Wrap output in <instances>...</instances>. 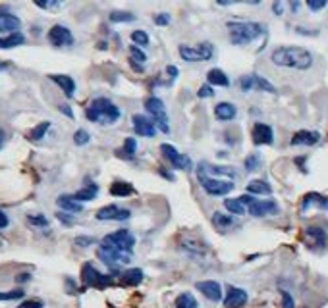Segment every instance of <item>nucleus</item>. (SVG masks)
<instances>
[{"mask_svg":"<svg viewBox=\"0 0 328 308\" xmlns=\"http://www.w3.org/2000/svg\"><path fill=\"white\" fill-rule=\"evenodd\" d=\"M270 60L282 68L291 70H309L313 66V54L303 47H278Z\"/></svg>","mask_w":328,"mask_h":308,"instance_id":"nucleus-1","label":"nucleus"},{"mask_svg":"<svg viewBox=\"0 0 328 308\" xmlns=\"http://www.w3.org/2000/svg\"><path fill=\"white\" fill-rule=\"evenodd\" d=\"M85 116H87L89 122L95 123H116L120 120L122 112L112 100L101 97V99H95L89 104V108L85 110Z\"/></svg>","mask_w":328,"mask_h":308,"instance_id":"nucleus-2","label":"nucleus"},{"mask_svg":"<svg viewBox=\"0 0 328 308\" xmlns=\"http://www.w3.org/2000/svg\"><path fill=\"white\" fill-rule=\"evenodd\" d=\"M230 29V41L234 45H249L251 41L261 37L265 33V25L255 24V22H238V24H228Z\"/></svg>","mask_w":328,"mask_h":308,"instance_id":"nucleus-3","label":"nucleus"},{"mask_svg":"<svg viewBox=\"0 0 328 308\" xmlns=\"http://www.w3.org/2000/svg\"><path fill=\"white\" fill-rule=\"evenodd\" d=\"M101 245L116 248V250L126 252V254H131L133 245H135V237H133V233H129V229H118L114 233L106 235L101 241Z\"/></svg>","mask_w":328,"mask_h":308,"instance_id":"nucleus-4","label":"nucleus"},{"mask_svg":"<svg viewBox=\"0 0 328 308\" xmlns=\"http://www.w3.org/2000/svg\"><path fill=\"white\" fill-rule=\"evenodd\" d=\"M215 54L213 45L211 43H201L199 47H188V45H182L180 47V56L186 62H205L211 60Z\"/></svg>","mask_w":328,"mask_h":308,"instance_id":"nucleus-5","label":"nucleus"},{"mask_svg":"<svg viewBox=\"0 0 328 308\" xmlns=\"http://www.w3.org/2000/svg\"><path fill=\"white\" fill-rule=\"evenodd\" d=\"M197 175H199V179H201L203 189H205L209 195H213V197H222V195H228V193L234 189V183H232V181L209 177V175H205L201 170L197 172Z\"/></svg>","mask_w":328,"mask_h":308,"instance_id":"nucleus-6","label":"nucleus"},{"mask_svg":"<svg viewBox=\"0 0 328 308\" xmlns=\"http://www.w3.org/2000/svg\"><path fill=\"white\" fill-rule=\"evenodd\" d=\"M81 279L87 287H97V289H104L112 283L110 275H104L99 270H95L93 264H89V262L83 264V268H81Z\"/></svg>","mask_w":328,"mask_h":308,"instance_id":"nucleus-7","label":"nucleus"},{"mask_svg":"<svg viewBox=\"0 0 328 308\" xmlns=\"http://www.w3.org/2000/svg\"><path fill=\"white\" fill-rule=\"evenodd\" d=\"M160 152H162L164 158L170 162L174 168H178V170H191V158L186 156V154H182L176 147H172L168 143H162L160 145Z\"/></svg>","mask_w":328,"mask_h":308,"instance_id":"nucleus-8","label":"nucleus"},{"mask_svg":"<svg viewBox=\"0 0 328 308\" xmlns=\"http://www.w3.org/2000/svg\"><path fill=\"white\" fill-rule=\"evenodd\" d=\"M145 110L152 116V120L158 123V127L162 129L164 133L168 131V116H166V108H164V102L156 97H151L145 102Z\"/></svg>","mask_w":328,"mask_h":308,"instance_id":"nucleus-9","label":"nucleus"},{"mask_svg":"<svg viewBox=\"0 0 328 308\" xmlns=\"http://www.w3.org/2000/svg\"><path fill=\"white\" fill-rule=\"evenodd\" d=\"M99 258H101L104 264H108V266H112V268H118L120 264H127V262H129V254L120 252V250L110 248V246L101 245L99 246Z\"/></svg>","mask_w":328,"mask_h":308,"instance_id":"nucleus-10","label":"nucleus"},{"mask_svg":"<svg viewBox=\"0 0 328 308\" xmlns=\"http://www.w3.org/2000/svg\"><path fill=\"white\" fill-rule=\"evenodd\" d=\"M49 41H51V45H54V47H70L74 43V35H72V31L68 27L54 25L51 31H49Z\"/></svg>","mask_w":328,"mask_h":308,"instance_id":"nucleus-11","label":"nucleus"},{"mask_svg":"<svg viewBox=\"0 0 328 308\" xmlns=\"http://www.w3.org/2000/svg\"><path fill=\"white\" fill-rule=\"evenodd\" d=\"M280 208L274 200H255L249 206V214L255 218H265V216H276Z\"/></svg>","mask_w":328,"mask_h":308,"instance_id":"nucleus-12","label":"nucleus"},{"mask_svg":"<svg viewBox=\"0 0 328 308\" xmlns=\"http://www.w3.org/2000/svg\"><path fill=\"white\" fill-rule=\"evenodd\" d=\"M129 216H131V212L129 210H122L118 208L116 204H108V206H104L97 212V220H102V222H106V220H118V222H124V220H129Z\"/></svg>","mask_w":328,"mask_h":308,"instance_id":"nucleus-13","label":"nucleus"},{"mask_svg":"<svg viewBox=\"0 0 328 308\" xmlns=\"http://www.w3.org/2000/svg\"><path fill=\"white\" fill-rule=\"evenodd\" d=\"M253 143L255 145H272L274 143V133L272 127L266 123H255L253 125Z\"/></svg>","mask_w":328,"mask_h":308,"instance_id":"nucleus-14","label":"nucleus"},{"mask_svg":"<svg viewBox=\"0 0 328 308\" xmlns=\"http://www.w3.org/2000/svg\"><path fill=\"white\" fill-rule=\"evenodd\" d=\"M247 302V293L243 289L238 287H228L226 289V298H224V306L226 308H241Z\"/></svg>","mask_w":328,"mask_h":308,"instance_id":"nucleus-15","label":"nucleus"},{"mask_svg":"<svg viewBox=\"0 0 328 308\" xmlns=\"http://www.w3.org/2000/svg\"><path fill=\"white\" fill-rule=\"evenodd\" d=\"M195 287H197V289H199L209 300H213V302H218V300L222 298V287L216 283V281L207 279V281H199Z\"/></svg>","mask_w":328,"mask_h":308,"instance_id":"nucleus-16","label":"nucleus"},{"mask_svg":"<svg viewBox=\"0 0 328 308\" xmlns=\"http://www.w3.org/2000/svg\"><path fill=\"white\" fill-rule=\"evenodd\" d=\"M133 129L135 133L141 137H154V125H152L151 120H147L145 116H133Z\"/></svg>","mask_w":328,"mask_h":308,"instance_id":"nucleus-17","label":"nucleus"},{"mask_svg":"<svg viewBox=\"0 0 328 308\" xmlns=\"http://www.w3.org/2000/svg\"><path fill=\"white\" fill-rule=\"evenodd\" d=\"M20 18H16L14 14H8L4 12V10H0V31H6V33H18V29H20Z\"/></svg>","mask_w":328,"mask_h":308,"instance_id":"nucleus-18","label":"nucleus"},{"mask_svg":"<svg viewBox=\"0 0 328 308\" xmlns=\"http://www.w3.org/2000/svg\"><path fill=\"white\" fill-rule=\"evenodd\" d=\"M51 79L54 83H58L60 89L64 91V95L68 97V99H72L74 95H76V81L70 77V75H62V74H54L51 75Z\"/></svg>","mask_w":328,"mask_h":308,"instance_id":"nucleus-19","label":"nucleus"},{"mask_svg":"<svg viewBox=\"0 0 328 308\" xmlns=\"http://www.w3.org/2000/svg\"><path fill=\"white\" fill-rule=\"evenodd\" d=\"M236 106L232 104V102H220V104H216L215 106V116L216 120H220V122H230V120H234L236 118Z\"/></svg>","mask_w":328,"mask_h":308,"instance_id":"nucleus-20","label":"nucleus"},{"mask_svg":"<svg viewBox=\"0 0 328 308\" xmlns=\"http://www.w3.org/2000/svg\"><path fill=\"white\" fill-rule=\"evenodd\" d=\"M320 141V135L316 133V131H297L295 135L291 137V145H307V147H311V145H316Z\"/></svg>","mask_w":328,"mask_h":308,"instance_id":"nucleus-21","label":"nucleus"},{"mask_svg":"<svg viewBox=\"0 0 328 308\" xmlns=\"http://www.w3.org/2000/svg\"><path fill=\"white\" fill-rule=\"evenodd\" d=\"M97 193H99V185L89 183L87 187H83L81 191H77L76 195H72V197H74V200H77V202H89V200H93V198L97 197Z\"/></svg>","mask_w":328,"mask_h":308,"instance_id":"nucleus-22","label":"nucleus"},{"mask_svg":"<svg viewBox=\"0 0 328 308\" xmlns=\"http://www.w3.org/2000/svg\"><path fill=\"white\" fill-rule=\"evenodd\" d=\"M311 206H318V208L328 210V198L320 197V195H316V193H309L307 197L303 198L301 208H303V210H309Z\"/></svg>","mask_w":328,"mask_h":308,"instance_id":"nucleus-23","label":"nucleus"},{"mask_svg":"<svg viewBox=\"0 0 328 308\" xmlns=\"http://www.w3.org/2000/svg\"><path fill=\"white\" fill-rule=\"evenodd\" d=\"M247 193H251V195H270L272 187L263 179H253V181L247 183Z\"/></svg>","mask_w":328,"mask_h":308,"instance_id":"nucleus-24","label":"nucleus"},{"mask_svg":"<svg viewBox=\"0 0 328 308\" xmlns=\"http://www.w3.org/2000/svg\"><path fill=\"white\" fill-rule=\"evenodd\" d=\"M26 43V37L18 31V33H12V35H6V37L0 39V49L8 50V49H16V47H20V45H24Z\"/></svg>","mask_w":328,"mask_h":308,"instance_id":"nucleus-25","label":"nucleus"},{"mask_svg":"<svg viewBox=\"0 0 328 308\" xmlns=\"http://www.w3.org/2000/svg\"><path fill=\"white\" fill-rule=\"evenodd\" d=\"M56 204L62 210H68V212H81L83 210L81 202L74 200V197H70V195H60L58 200H56Z\"/></svg>","mask_w":328,"mask_h":308,"instance_id":"nucleus-26","label":"nucleus"},{"mask_svg":"<svg viewBox=\"0 0 328 308\" xmlns=\"http://www.w3.org/2000/svg\"><path fill=\"white\" fill-rule=\"evenodd\" d=\"M143 281V271L139 270V268H131V270H127L122 273V283L124 285H129V287H135Z\"/></svg>","mask_w":328,"mask_h":308,"instance_id":"nucleus-27","label":"nucleus"},{"mask_svg":"<svg viewBox=\"0 0 328 308\" xmlns=\"http://www.w3.org/2000/svg\"><path fill=\"white\" fill-rule=\"evenodd\" d=\"M207 79H209V85H218V87H228L230 85V79L226 77V74L222 72V70H211L209 74H207Z\"/></svg>","mask_w":328,"mask_h":308,"instance_id":"nucleus-28","label":"nucleus"},{"mask_svg":"<svg viewBox=\"0 0 328 308\" xmlns=\"http://www.w3.org/2000/svg\"><path fill=\"white\" fill-rule=\"evenodd\" d=\"M110 193L114 197H127V195L133 193V187L126 183V181H114L112 187H110Z\"/></svg>","mask_w":328,"mask_h":308,"instance_id":"nucleus-29","label":"nucleus"},{"mask_svg":"<svg viewBox=\"0 0 328 308\" xmlns=\"http://www.w3.org/2000/svg\"><path fill=\"white\" fill-rule=\"evenodd\" d=\"M213 223H215L218 229H228V227L234 225V218H230L228 214H222V212H215Z\"/></svg>","mask_w":328,"mask_h":308,"instance_id":"nucleus-30","label":"nucleus"},{"mask_svg":"<svg viewBox=\"0 0 328 308\" xmlns=\"http://www.w3.org/2000/svg\"><path fill=\"white\" fill-rule=\"evenodd\" d=\"M251 79H253V87H257L259 91H266V93H276L274 85H272V83H268L265 77H261V75L253 74Z\"/></svg>","mask_w":328,"mask_h":308,"instance_id":"nucleus-31","label":"nucleus"},{"mask_svg":"<svg viewBox=\"0 0 328 308\" xmlns=\"http://www.w3.org/2000/svg\"><path fill=\"white\" fill-rule=\"evenodd\" d=\"M49 129H51V122H43V123H39L37 127H33V129L29 131V135H27V137H29L31 141H41Z\"/></svg>","mask_w":328,"mask_h":308,"instance_id":"nucleus-32","label":"nucleus"},{"mask_svg":"<svg viewBox=\"0 0 328 308\" xmlns=\"http://www.w3.org/2000/svg\"><path fill=\"white\" fill-rule=\"evenodd\" d=\"M176 308H197V300L191 293H182L176 298Z\"/></svg>","mask_w":328,"mask_h":308,"instance_id":"nucleus-33","label":"nucleus"},{"mask_svg":"<svg viewBox=\"0 0 328 308\" xmlns=\"http://www.w3.org/2000/svg\"><path fill=\"white\" fill-rule=\"evenodd\" d=\"M224 206H226V210L230 214H238V216L245 214V208H243V204L240 202V198H226L224 200Z\"/></svg>","mask_w":328,"mask_h":308,"instance_id":"nucleus-34","label":"nucleus"},{"mask_svg":"<svg viewBox=\"0 0 328 308\" xmlns=\"http://www.w3.org/2000/svg\"><path fill=\"white\" fill-rule=\"evenodd\" d=\"M135 16L129 12H112L110 14V22L114 24H124V22H133Z\"/></svg>","mask_w":328,"mask_h":308,"instance_id":"nucleus-35","label":"nucleus"},{"mask_svg":"<svg viewBox=\"0 0 328 308\" xmlns=\"http://www.w3.org/2000/svg\"><path fill=\"white\" fill-rule=\"evenodd\" d=\"M259 168H261V156L259 154H251V156L245 158V170L247 172H255Z\"/></svg>","mask_w":328,"mask_h":308,"instance_id":"nucleus-36","label":"nucleus"},{"mask_svg":"<svg viewBox=\"0 0 328 308\" xmlns=\"http://www.w3.org/2000/svg\"><path fill=\"white\" fill-rule=\"evenodd\" d=\"M131 41L135 45H139V47H145V45H149V35L145 31H133L131 33Z\"/></svg>","mask_w":328,"mask_h":308,"instance_id":"nucleus-37","label":"nucleus"},{"mask_svg":"<svg viewBox=\"0 0 328 308\" xmlns=\"http://www.w3.org/2000/svg\"><path fill=\"white\" fill-rule=\"evenodd\" d=\"M89 141H91V137H89L87 131H85V129H77L76 135H74V143L81 147V145H87Z\"/></svg>","mask_w":328,"mask_h":308,"instance_id":"nucleus-38","label":"nucleus"},{"mask_svg":"<svg viewBox=\"0 0 328 308\" xmlns=\"http://www.w3.org/2000/svg\"><path fill=\"white\" fill-rule=\"evenodd\" d=\"M135 150H137V143H135V139H133V137H127L126 143H124V150H122V152H126L127 156H133Z\"/></svg>","mask_w":328,"mask_h":308,"instance_id":"nucleus-39","label":"nucleus"},{"mask_svg":"<svg viewBox=\"0 0 328 308\" xmlns=\"http://www.w3.org/2000/svg\"><path fill=\"white\" fill-rule=\"evenodd\" d=\"M24 291L16 289V291H8V293H0V300H16V298H24Z\"/></svg>","mask_w":328,"mask_h":308,"instance_id":"nucleus-40","label":"nucleus"},{"mask_svg":"<svg viewBox=\"0 0 328 308\" xmlns=\"http://www.w3.org/2000/svg\"><path fill=\"white\" fill-rule=\"evenodd\" d=\"M129 54H131V60L133 62H139V64H143V62H147V56H145V52H141V50L133 45V47H129Z\"/></svg>","mask_w":328,"mask_h":308,"instance_id":"nucleus-41","label":"nucleus"},{"mask_svg":"<svg viewBox=\"0 0 328 308\" xmlns=\"http://www.w3.org/2000/svg\"><path fill=\"white\" fill-rule=\"evenodd\" d=\"M27 220H29V223L39 225V227H47V225H49V220H47L45 216H41V214H37V216H29Z\"/></svg>","mask_w":328,"mask_h":308,"instance_id":"nucleus-42","label":"nucleus"},{"mask_svg":"<svg viewBox=\"0 0 328 308\" xmlns=\"http://www.w3.org/2000/svg\"><path fill=\"white\" fill-rule=\"evenodd\" d=\"M295 306V302H293V298L288 291H282V308H293Z\"/></svg>","mask_w":328,"mask_h":308,"instance_id":"nucleus-43","label":"nucleus"},{"mask_svg":"<svg viewBox=\"0 0 328 308\" xmlns=\"http://www.w3.org/2000/svg\"><path fill=\"white\" fill-rule=\"evenodd\" d=\"M197 95H199V99H205V97L211 99V97H215V91H213V87L211 85H203Z\"/></svg>","mask_w":328,"mask_h":308,"instance_id":"nucleus-44","label":"nucleus"},{"mask_svg":"<svg viewBox=\"0 0 328 308\" xmlns=\"http://www.w3.org/2000/svg\"><path fill=\"white\" fill-rule=\"evenodd\" d=\"M307 233L313 235V237L316 239V243H324V233H322L318 227H309V229H307Z\"/></svg>","mask_w":328,"mask_h":308,"instance_id":"nucleus-45","label":"nucleus"},{"mask_svg":"<svg viewBox=\"0 0 328 308\" xmlns=\"http://www.w3.org/2000/svg\"><path fill=\"white\" fill-rule=\"evenodd\" d=\"M307 6H309L313 12H316V10L326 8V2H324V0H309V2H307Z\"/></svg>","mask_w":328,"mask_h":308,"instance_id":"nucleus-46","label":"nucleus"},{"mask_svg":"<svg viewBox=\"0 0 328 308\" xmlns=\"http://www.w3.org/2000/svg\"><path fill=\"white\" fill-rule=\"evenodd\" d=\"M43 300H37V298H33V300H26V302H22L18 308H43Z\"/></svg>","mask_w":328,"mask_h":308,"instance_id":"nucleus-47","label":"nucleus"},{"mask_svg":"<svg viewBox=\"0 0 328 308\" xmlns=\"http://www.w3.org/2000/svg\"><path fill=\"white\" fill-rule=\"evenodd\" d=\"M154 24H156V25H168V24H170V16H168V14H158V16H154Z\"/></svg>","mask_w":328,"mask_h":308,"instance_id":"nucleus-48","label":"nucleus"},{"mask_svg":"<svg viewBox=\"0 0 328 308\" xmlns=\"http://www.w3.org/2000/svg\"><path fill=\"white\" fill-rule=\"evenodd\" d=\"M91 243H95L93 237H77L76 239V245H79V246H89Z\"/></svg>","mask_w":328,"mask_h":308,"instance_id":"nucleus-49","label":"nucleus"},{"mask_svg":"<svg viewBox=\"0 0 328 308\" xmlns=\"http://www.w3.org/2000/svg\"><path fill=\"white\" fill-rule=\"evenodd\" d=\"M56 218H58V220H60V222H62V223H66V225H72V223H74V218H70V216H66L64 212H58V214H56Z\"/></svg>","mask_w":328,"mask_h":308,"instance_id":"nucleus-50","label":"nucleus"},{"mask_svg":"<svg viewBox=\"0 0 328 308\" xmlns=\"http://www.w3.org/2000/svg\"><path fill=\"white\" fill-rule=\"evenodd\" d=\"M8 223H10V220H8V216L0 210V229H4V227H8Z\"/></svg>","mask_w":328,"mask_h":308,"instance_id":"nucleus-51","label":"nucleus"},{"mask_svg":"<svg viewBox=\"0 0 328 308\" xmlns=\"http://www.w3.org/2000/svg\"><path fill=\"white\" fill-rule=\"evenodd\" d=\"M240 202H241V204H249V206H251L253 202H255V198H253L251 195H241Z\"/></svg>","mask_w":328,"mask_h":308,"instance_id":"nucleus-52","label":"nucleus"},{"mask_svg":"<svg viewBox=\"0 0 328 308\" xmlns=\"http://www.w3.org/2000/svg\"><path fill=\"white\" fill-rule=\"evenodd\" d=\"M60 110H62L68 118H74V112H72V108H70L68 104H60Z\"/></svg>","mask_w":328,"mask_h":308,"instance_id":"nucleus-53","label":"nucleus"},{"mask_svg":"<svg viewBox=\"0 0 328 308\" xmlns=\"http://www.w3.org/2000/svg\"><path fill=\"white\" fill-rule=\"evenodd\" d=\"M282 8H284V4H282V2H274V4H272V10H274V14H276V16H280V14H282Z\"/></svg>","mask_w":328,"mask_h":308,"instance_id":"nucleus-54","label":"nucleus"},{"mask_svg":"<svg viewBox=\"0 0 328 308\" xmlns=\"http://www.w3.org/2000/svg\"><path fill=\"white\" fill-rule=\"evenodd\" d=\"M166 70H168V74H172V77H178V68H174V66H168Z\"/></svg>","mask_w":328,"mask_h":308,"instance_id":"nucleus-55","label":"nucleus"},{"mask_svg":"<svg viewBox=\"0 0 328 308\" xmlns=\"http://www.w3.org/2000/svg\"><path fill=\"white\" fill-rule=\"evenodd\" d=\"M29 279V273H22L20 277H18V281H27Z\"/></svg>","mask_w":328,"mask_h":308,"instance_id":"nucleus-56","label":"nucleus"},{"mask_svg":"<svg viewBox=\"0 0 328 308\" xmlns=\"http://www.w3.org/2000/svg\"><path fill=\"white\" fill-rule=\"evenodd\" d=\"M299 6H301L299 2H291V10H293V12H297V8H299Z\"/></svg>","mask_w":328,"mask_h":308,"instance_id":"nucleus-57","label":"nucleus"},{"mask_svg":"<svg viewBox=\"0 0 328 308\" xmlns=\"http://www.w3.org/2000/svg\"><path fill=\"white\" fill-rule=\"evenodd\" d=\"M2 143H4V131L0 129V147H2Z\"/></svg>","mask_w":328,"mask_h":308,"instance_id":"nucleus-58","label":"nucleus"}]
</instances>
